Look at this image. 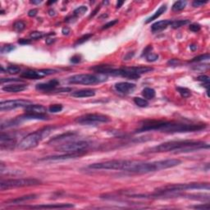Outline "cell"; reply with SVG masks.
I'll list each match as a JSON object with an SVG mask.
<instances>
[{
  "instance_id": "1",
  "label": "cell",
  "mask_w": 210,
  "mask_h": 210,
  "mask_svg": "<svg viewBox=\"0 0 210 210\" xmlns=\"http://www.w3.org/2000/svg\"><path fill=\"white\" fill-rule=\"evenodd\" d=\"M206 127L204 124H186V123L173 122L167 121L147 120L144 122L141 127L135 130V132H144L149 130H159L165 133H182L193 132L201 130Z\"/></svg>"
},
{
  "instance_id": "2",
  "label": "cell",
  "mask_w": 210,
  "mask_h": 210,
  "mask_svg": "<svg viewBox=\"0 0 210 210\" xmlns=\"http://www.w3.org/2000/svg\"><path fill=\"white\" fill-rule=\"evenodd\" d=\"M209 145L199 140H173L162 143L150 149V153H163L176 151L177 153L192 152L201 149H208Z\"/></svg>"
},
{
  "instance_id": "3",
  "label": "cell",
  "mask_w": 210,
  "mask_h": 210,
  "mask_svg": "<svg viewBox=\"0 0 210 210\" xmlns=\"http://www.w3.org/2000/svg\"><path fill=\"white\" fill-rule=\"evenodd\" d=\"M181 161L180 159H165V160L155 161V162H150V163H144L138 161L135 167L133 173L137 174H145V173H154L156 171L163 170L167 168H173L176 166L180 165Z\"/></svg>"
},
{
  "instance_id": "4",
  "label": "cell",
  "mask_w": 210,
  "mask_h": 210,
  "mask_svg": "<svg viewBox=\"0 0 210 210\" xmlns=\"http://www.w3.org/2000/svg\"><path fill=\"white\" fill-rule=\"evenodd\" d=\"M137 161L125 160V159H114V160L105 161L101 163H92L88 168L96 170H121L132 173L134 171Z\"/></svg>"
},
{
  "instance_id": "5",
  "label": "cell",
  "mask_w": 210,
  "mask_h": 210,
  "mask_svg": "<svg viewBox=\"0 0 210 210\" xmlns=\"http://www.w3.org/2000/svg\"><path fill=\"white\" fill-rule=\"evenodd\" d=\"M53 127L51 126H47V127L43 128L40 130L35 131V132L30 133L25 137H24L22 140H21L19 143V148L22 150H30L32 148L36 147L38 144L44 139V138L47 137L48 135H49Z\"/></svg>"
},
{
  "instance_id": "6",
  "label": "cell",
  "mask_w": 210,
  "mask_h": 210,
  "mask_svg": "<svg viewBox=\"0 0 210 210\" xmlns=\"http://www.w3.org/2000/svg\"><path fill=\"white\" fill-rule=\"evenodd\" d=\"M209 190L208 183H185V184H176V185H166L157 190L159 193H176L187 190Z\"/></svg>"
},
{
  "instance_id": "7",
  "label": "cell",
  "mask_w": 210,
  "mask_h": 210,
  "mask_svg": "<svg viewBox=\"0 0 210 210\" xmlns=\"http://www.w3.org/2000/svg\"><path fill=\"white\" fill-rule=\"evenodd\" d=\"M41 181L35 178H19V179H10V180L1 181L0 189L2 190H9L13 188L28 187L40 184Z\"/></svg>"
},
{
  "instance_id": "8",
  "label": "cell",
  "mask_w": 210,
  "mask_h": 210,
  "mask_svg": "<svg viewBox=\"0 0 210 210\" xmlns=\"http://www.w3.org/2000/svg\"><path fill=\"white\" fill-rule=\"evenodd\" d=\"M105 79L100 78L99 76L93 74H77L71 76L68 79V82L70 84H79V85H94L101 81H103Z\"/></svg>"
},
{
  "instance_id": "9",
  "label": "cell",
  "mask_w": 210,
  "mask_h": 210,
  "mask_svg": "<svg viewBox=\"0 0 210 210\" xmlns=\"http://www.w3.org/2000/svg\"><path fill=\"white\" fill-rule=\"evenodd\" d=\"M76 122L80 124H95V123L108 122L109 117L101 113H88L76 118Z\"/></svg>"
},
{
  "instance_id": "10",
  "label": "cell",
  "mask_w": 210,
  "mask_h": 210,
  "mask_svg": "<svg viewBox=\"0 0 210 210\" xmlns=\"http://www.w3.org/2000/svg\"><path fill=\"white\" fill-rule=\"evenodd\" d=\"M90 145L86 141H74V142L66 143L57 148V150L64 153L85 152Z\"/></svg>"
},
{
  "instance_id": "11",
  "label": "cell",
  "mask_w": 210,
  "mask_h": 210,
  "mask_svg": "<svg viewBox=\"0 0 210 210\" xmlns=\"http://www.w3.org/2000/svg\"><path fill=\"white\" fill-rule=\"evenodd\" d=\"M58 72L57 70L53 69H43V70H28L21 74V76L25 79H30V80H37L40 78H42L45 76H49L55 74Z\"/></svg>"
},
{
  "instance_id": "12",
  "label": "cell",
  "mask_w": 210,
  "mask_h": 210,
  "mask_svg": "<svg viewBox=\"0 0 210 210\" xmlns=\"http://www.w3.org/2000/svg\"><path fill=\"white\" fill-rule=\"evenodd\" d=\"M31 104V102L25 99H14L3 101L0 103V110L8 111L18 108H25L28 105Z\"/></svg>"
},
{
  "instance_id": "13",
  "label": "cell",
  "mask_w": 210,
  "mask_h": 210,
  "mask_svg": "<svg viewBox=\"0 0 210 210\" xmlns=\"http://www.w3.org/2000/svg\"><path fill=\"white\" fill-rule=\"evenodd\" d=\"M85 152H74V153H65L64 154L60 155H52V156H48L45 157L41 161H60L66 160V159H71V158H76L80 156H82Z\"/></svg>"
},
{
  "instance_id": "14",
  "label": "cell",
  "mask_w": 210,
  "mask_h": 210,
  "mask_svg": "<svg viewBox=\"0 0 210 210\" xmlns=\"http://www.w3.org/2000/svg\"><path fill=\"white\" fill-rule=\"evenodd\" d=\"M74 205L72 204H40L33 205V206H25V208H34V209H51V208H73Z\"/></svg>"
},
{
  "instance_id": "15",
  "label": "cell",
  "mask_w": 210,
  "mask_h": 210,
  "mask_svg": "<svg viewBox=\"0 0 210 210\" xmlns=\"http://www.w3.org/2000/svg\"><path fill=\"white\" fill-rule=\"evenodd\" d=\"M115 89L122 94H130L135 89V85L129 82H119L115 85Z\"/></svg>"
},
{
  "instance_id": "16",
  "label": "cell",
  "mask_w": 210,
  "mask_h": 210,
  "mask_svg": "<svg viewBox=\"0 0 210 210\" xmlns=\"http://www.w3.org/2000/svg\"><path fill=\"white\" fill-rule=\"evenodd\" d=\"M59 85V81L56 79L49 80L47 83H40L37 84L35 88L38 90H43V91H52L55 90V88Z\"/></svg>"
},
{
  "instance_id": "17",
  "label": "cell",
  "mask_w": 210,
  "mask_h": 210,
  "mask_svg": "<svg viewBox=\"0 0 210 210\" xmlns=\"http://www.w3.org/2000/svg\"><path fill=\"white\" fill-rule=\"evenodd\" d=\"M25 110L26 113H36V114H45L47 112V108L44 105L41 104H30L25 107Z\"/></svg>"
},
{
  "instance_id": "18",
  "label": "cell",
  "mask_w": 210,
  "mask_h": 210,
  "mask_svg": "<svg viewBox=\"0 0 210 210\" xmlns=\"http://www.w3.org/2000/svg\"><path fill=\"white\" fill-rule=\"evenodd\" d=\"M27 88V85L25 84H19V85H8L2 88L4 92L8 93H18L21 92Z\"/></svg>"
},
{
  "instance_id": "19",
  "label": "cell",
  "mask_w": 210,
  "mask_h": 210,
  "mask_svg": "<svg viewBox=\"0 0 210 210\" xmlns=\"http://www.w3.org/2000/svg\"><path fill=\"white\" fill-rule=\"evenodd\" d=\"M95 95V90L92 89H84L72 93V96L75 98H88Z\"/></svg>"
},
{
  "instance_id": "20",
  "label": "cell",
  "mask_w": 210,
  "mask_h": 210,
  "mask_svg": "<svg viewBox=\"0 0 210 210\" xmlns=\"http://www.w3.org/2000/svg\"><path fill=\"white\" fill-rule=\"evenodd\" d=\"M172 21H173L171 20H163L157 21V22L154 23L151 25V30H152L153 32H157V31H160V30H164V29L168 27V25H171Z\"/></svg>"
},
{
  "instance_id": "21",
  "label": "cell",
  "mask_w": 210,
  "mask_h": 210,
  "mask_svg": "<svg viewBox=\"0 0 210 210\" xmlns=\"http://www.w3.org/2000/svg\"><path fill=\"white\" fill-rule=\"evenodd\" d=\"M20 121L21 120H47V116L45 114H36V113H26L24 115L18 118Z\"/></svg>"
},
{
  "instance_id": "22",
  "label": "cell",
  "mask_w": 210,
  "mask_h": 210,
  "mask_svg": "<svg viewBox=\"0 0 210 210\" xmlns=\"http://www.w3.org/2000/svg\"><path fill=\"white\" fill-rule=\"evenodd\" d=\"M37 198V195H25V196H21V197L17 198V199H14V200H10L6 202V204H21V203L25 202V201H28V200H35Z\"/></svg>"
},
{
  "instance_id": "23",
  "label": "cell",
  "mask_w": 210,
  "mask_h": 210,
  "mask_svg": "<svg viewBox=\"0 0 210 210\" xmlns=\"http://www.w3.org/2000/svg\"><path fill=\"white\" fill-rule=\"evenodd\" d=\"M166 10H167V5H162L160 7V8H158L157 11H156V13L154 14L153 16H151L150 18H147V20L145 21V23L146 24H148V23H150V22H151L152 21H154V20H156V19H158V18H159L163 13H164L166 12Z\"/></svg>"
},
{
  "instance_id": "24",
  "label": "cell",
  "mask_w": 210,
  "mask_h": 210,
  "mask_svg": "<svg viewBox=\"0 0 210 210\" xmlns=\"http://www.w3.org/2000/svg\"><path fill=\"white\" fill-rule=\"evenodd\" d=\"M142 95L145 97V99H152L155 97L156 95V92L155 90L152 88H145L144 90H142Z\"/></svg>"
},
{
  "instance_id": "25",
  "label": "cell",
  "mask_w": 210,
  "mask_h": 210,
  "mask_svg": "<svg viewBox=\"0 0 210 210\" xmlns=\"http://www.w3.org/2000/svg\"><path fill=\"white\" fill-rule=\"evenodd\" d=\"M75 135V133L73 132H68V133H64V134H62L60 135H58V136H55L54 138H52V140H50L49 143L52 142H58V141H60V140H65L67 138H71L72 136H74Z\"/></svg>"
},
{
  "instance_id": "26",
  "label": "cell",
  "mask_w": 210,
  "mask_h": 210,
  "mask_svg": "<svg viewBox=\"0 0 210 210\" xmlns=\"http://www.w3.org/2000/svg\"><path fill=\"white\" fill-rule=\"evenodd\" d=\"M190 20L173 21L170 25L173 28V29H177V28H180V27H181V26H184V25L190 24Z\"/></svg>"
},
{
  "instance_id": "27",
  "label": "cell",
  "mask_w": 210,
  "mask_h": 210,
  "mask_svg": "<svg viewBox=\"0 0 210 210\" xmlns=\"http://www.w3.org/2000/svg\"><path fill=\"white\" fill-rule=\"evenodd\" d=\"M88 10V8L86 6H80L79 8H77L76 9H75V11L73 12V16L75 18H79V17H81L85 14Z\"/></svg>"
},
{
  "instance_id": "28",
  "label": "cell",
  "mask_w": 210,
  "mask_h": 210,
  "mask_svg": "<svg viewBox=\"0 0 210 210\" xmlns=\"http://www.w3.org/2000/svg\"><path fill=\"white\" fill-rule=\"evenodd\" d=\"M186 1H177L175 2L174 4L173 5V10L175 12H178V11L183 10L186 6Z\"/></svg>"
},
{
  "instance_id": "29",
  "label": "cell",
  "mask_w": 210,
  "mask_h": 210,
  "mask_svg": "<svg viewBox=\"0 0 210 210\" xmlns=\"http://www.w3.org/2000/svg\"><path fill=\"white\" fill-rule=\"evenodd\" d=\"M54 35V33L53 32H51L49 33V34H48V35H46V34H45L44 32H40V31H33V32H31L30 34V37L31 38V39H33V40H40V39H41V38H43L44 36H45V35Z\"/></svg>"
},
{
  "instance_id": "30",
  "label": "cell",
  "mask_w": 210,
  "mask_h": 210,
  "mask_svg": "<svg viewBox=\"0 0 210 210\" xmlns=\"http://www.w3.org/2000/svg\"><path fill=\"white\" fill-rule=\"evenodd\" d=\"M134 103L137 106L140 107V108H145V107H147L148 105H149V102H148L147 99H142V98L140 97L134 98Z\"/></svg>"
},
{
  "instance_id": "31",
  "label": "cell",
  "mask_w": 210,
  "mask_h": 210,
  "mask_svg": "<svg viewBox=\"0 0 210 210\" xmlns=\"http://www.w3.org/2000/svg\"><path fill=\"white\" fill-rule=\"evenodd\" d=\"M177 90L179 94L181 95V96L182 98H189L191 95V91H190L189 89L185 87H177Z\"/></svg>"
},
{
  "instance_id": "32",
  "label": "cell",
  "mask_w": 210,
  "mask_h": 210,
  "mask_svg": "<svg viewBox=\"0 0 210 210\" xmlns=\"http://www.w3.org/2000/svg\"><path fill=\"white\" fill-rule=\"evenodd\" d=\"M25 24L22 21H18L13 24V29L17 31V32H21L22 30H25Z\"/></svg>"
},
{
  "instance_id": "33",
  "label": "cell",
  "mask_w": 210,
  "mask_h": 210,
  "mask_svg": "<svg viewBox=\"0 0 210 210\" xmlns=\"http://www.w3.org/2000/svg\"><path fill=\"white\" fill-rule=\"evenodd\" d=\"M21 72V68L18 67V66L16 65H12L9 66L8 68H6V72H8V74H11V75H15V74H18Z\"/></svg>"
},
{
  "instance_id": "34",
  "label": "cell",
  "mask_w": 210,
  "mask_h": 210,
  "mask_svg": "<svg viewBox=\"0 0 210 210\" xmlns=\"http://www.w3.org/2000/svg\"><path fill=\"white\" fill-rule=\"evenodd\" d=\"M209 59V53H205V54H202V55H199L197 57H195L190 61V63H198V62H201V61L208 60Z\"/></svg>"
},
{
  "instance_id": "35",
  "label": "cell",
  "mask_w": 210,
  "mask_h": 210,
  "mask_svg": "<svg viewBox=\"0 0 210 210\" xmlns=\"http://www.w3.org/2000/svg\"><path fill=\"white\" fill-rule=\"evenodd\" d=\"M63 107L62 104H52L49 106V111L50 113H56L61 112V111L63 110Z\"/></svg>"
},
{
  "instance_id": "36",
  "label": "cell",
  "mask_w": 210,
  "mask_h": 210,
  "mask_svg": "<svg viewBox=\"0 0 210 210\" xmlns=\"http://www.w3.org/2000/svg\"><path fill=\"white\" fill-rule=\"evenodd\" d=\"M92 36H93L92 34H86V35H84L82 37H80V39H78L77 41L76 42L75 46H77V45H81V44H83V43L86 42V41L90 40V38L92 37Z\"/></svg>"
},
{
  "instance_id": "37",
  "label": "cell",
  "mask_w": 210,
  "mask_h": 210,
  "mask_svg": "<svg viewBox=\"0 0 210 210\" xmlns=\"http://www.w3.org/2000/svg\"><path fill=\"white\" fill-rule=\"evenodd\" d=\"M14 49H16V47L14 45H5L1 48V52H2V53H8V52H12V51H13Z\"/></svg>"
},
{
  "instance_id": "38",
  "label": "cell",
  "mask_w": 210,
  "mask_h": 210,
  "mask_svg": "<svg viewBox=\"0 0 210 210\" xmlns=\"http://www.w3.org/2000/svg\"><path fill=\"white\" fill-rule=\"evenodd\" d=\"M197 80L204 83V85H206L207 90H208V87H209V77H208V76H205V75L200 76L197 78Z\"/></svg>"
},
{
  "instance_id": "39",
  "label": "cell",
  "mask_w": 210,
  "mask_h": 210,
  "mask_svg": "<svg viewBox=\"0 0 210 210\" xmlns=\"http://www.w3.org/2000/svg\"><path fill=\"white\" fill-rule=\"evenodd\" d=\"M22 80L21 79H17V78H2L1 79V84H3L5 82H21Z\"/></svg>"
},
{
  "instance_id": "40",
  "label": "cell",
  "mask_w": 210,
  "mask_h": 210,
  "mask_svg": "<svg viewBox=\"0 0 210 210\" xmlns=\"http://www.w3.org/2000/svg\"><path fill=\"white\" fill-rule=\"evenodd\" d=\"M189 29L193 32H198L201 30V25L200 24H197V23H193V24H190Z\"/></svg>"
},
{
  "instance_id": "41",
  "label": "cell",
  "mask_w": 210,
  "mask_h": 210,
  "mask_svg": "<svg viewBox=\"0 0 210 210\" xmlns=\"http://www.w3.org/2000/svg\"><path fill=\"white\" fill-rule=\"evenodd\" d=\"M158 55L156 53H153V52H150V54L146 56V60L148 62H155L158 60Z\"/></svg>"
},
{
  "instance_id": "42",
  "label": "cell",
  "mask_w": 210,
  "mask_h": 210,
  "mask_svg": "<svg viewBox=\"0 0 210 210\" xmlns=\"http://www.w3.org/2000/svg\"><path fill=\"white\" fill-rule=\"evenodd\" d=\"M118 22V19H116V20H113V21H111L108 22L107 24H105V25L103 26L102 30H106V29H108V28L112 27V26H113V25H115V24H117Z\"/></svg>"
},
{
  "instance_id": "43",
  "label": "cell",
  "mask_w": 210,
  "mask_h": 210,
  "mask_svg": "<svg viewBox=\"0 0 210 210\" xmlns=\"http://www.w3.org/2000/svg\"><path fill=\"white\" fill-rule=\"evenodd\" d=\"M191 208H195V209H209V204H200V205H195V206H191Z\"/></svg>"
},
{
  "instance_id": "44",
  "label": "cell",
  "mask_w": 210,
  "mask_h": 210,
  "mask_svg": "<svg viewBox=\"0 0 210 210\" xmlns=\"http://www.w3.org/2000/svg\"><path fill=\"white\" fill-rule=\"evenodd\" d=\"M152 49H153L152 45H148L147 47L145 48V49H144V51H143L141 56H142V57H144V56H145V57H146L148 54H150V52H151Z\"/></svg>"
},
{
  "instance_id": "45",
  "label": "cell",
  "mask_w": 210,
  "mask_h": 210,
  "mask_svg": "<svg viewBox=\"0 0 210 210\" xmlns=\"http://www.w3.org/2000/svg\"><path fill=\"white\" fill-rule=\"evenodd\" d=\"M81 61V56L80 55H74L71 58V63H79Z\"/></svg>"
},
{
  "instance_id": "46",
  "label": "cell",
  "mask_w": 210,
  "mask_h": 210,
  "mask_svg": "<svg viewBox=\"0 0 210 210\" xmlns=\"http://www.w3.org/2000/svg\"><path fill=\"white\" fill-rule=\"evenodd\" d=\"M208 1H194L192 3L193 7L195 8H198V7H200V6L204 5L205 3H207Z\"/></svg>"
},
{
  "instance_id": "47",
  "label": "cell",
  "mask_w": 210,
  "mask_h": 210,
  "mask_svg": "<svg viewBox=\"0 0 210 210\" xmlns=\"http://www.w3.org/2000/svg\"><path fill=\"white\" fill-rule=\"evenodd\" d=\"M18 44H20L21 45H30L31 43V40H27V39H19V40L18 41Z\"/></svg>"
},
{
  "instance_id": "48",
  "label": "cell",
  "mask_w": 210,
  "mask_h": 210,
  "mask_svg": "<svg viewBox=\"0 0 210 210\" xmlns=\"http://www.w3.org/2000/svg\"><path fill=\"white\" fill-rule=\"evenodd\" d=\"M179 63H180V61L178 60V59H176V58H173V59H171V60L168 62V64L171 66H177L178 65Z\"/></svg>"
},
{
  "instance_id": "49",
  "label": "cell",
  "mask_w": 210,
  "mask_h": 210,
  "mask_svg": "<svg viewBox=\"0 0 210 210\" xmlns=\"http://www.w3.org/2000/svg\"><path fill=\"white\" fill-rule=\"evenodd\" d=\"M37 9H31V10H30L28 12V16L30 17V18H33V17H35V16L37 15Z\"/></svg>"
},
{
  "instance_id": "50",
  "label": "cell",
  "mask_w": 210,
  "mask_h": 210,
  "mask_svg": "<svg viewBox=\"0 0 210 210\" xmlns=\"http://www.w3.org/2000/svg\"><path fill=\"white\" fill-rule=\"evenodd\" d=\"M70 32H71L70 28L68 27V26L63 28V30H62V33H63V35H68Z\"/></svg>"
},
{
  "instance_id": "51",
  "label": "cell",
  "mask_w": 210,
  "mask_h": 210,
  "mask_svg": "<svg viewBox=\"0 0 210 210\" xmlns=\"http://www.w3.org/2000/svg\"><path fill=\"white\" fill-rule=\"evenodd\" d=\"M99 9H100V8H99V7H98V8H96V9H95V10L94 11V12H93V13H91V14H90V17H89V18H90H90H94V17H95V16L96 15V14H97V13H99Z\"/></svg>"
},
{
  "instance_id": "52",
  "label": "cell",
  "mask_w": 210,
  "mask_h": 210,
  "mask_svg": "<svg viewBox=\"0 0 210 210\" xmlns=\"http://www.w3.org/2000/svg\"><path fill=\"white\" fill-rule=\"evenodd\" d=\"M55 41V40L54 39H46V44H47L48 45H52V43L54 42Z\"/></svg>"
},
{
  "instance_id": "53",
  "label": "cell",
  "mask_w": 210,
  "mask_h": 210,
  "mask_svg": "<svg viewBox=\"0 0 210 210\" xmlns=\"http://www.w3.org/2000/svg\"><path fill=\"white\" fill-rule=\"evenodd\" d=\"M133 55H134V52H132V53H131V52H130V53H128L127 55L126 56L125 58H124V60H126V59L127 58V57H129V58H128V60H129V59H130V58H132Z\"/></svg>"
},
{
  "instance_id": "54",
  "label": "cell",
  "mask_w": 210,
  "mask_h": 210,
  "mask_svg": "<svg viewBox=\"0 0 210 210\" xmlns=\"http://www.w3.org/2000/svg\"><path fill=\"white\" fill-rule=\"evenodd\" d=\"M190 49L191 51H195V50L197 49V45H191L190 46Z\"/></svg>"
},
{
  "instance_id": "55",
  "label": "cell",
  "mask_w": 210,
  "mask_h": 210,
  "mask_svg": "<svg viewBox=\"0 0 210 210\" xmlns=\"http://www.w3.org/2000/svg\"><path fill=\"white\" fill-rule=\"evenodd\" d=\"M123 3H124V2H123V1H118V3H117V8H121Z\"/></svg>"
},
{
  "instance_id": "56",
  "label": "cell",
  "mask_w": 210,
  "mask_h": 210,
  "mask_svg": "<svg viewBox=\"0 0 210 210\" xmlns=\"http://www.w3.org/2000/svg\"><path fill=\"white\" fill-rule=\"evenodd\" d=\"M30 3H33V4H40V3H42V1H40V0H37V1H30Z\"/></svg>"
},
{
  "instance_id": "57",
  "label": "cell",
  "mask_w": 210,
  "mask_h": 210,
  "mask_svg": "<svg viewBox=\"0 0 210 210\" xmlns=\"http://www.w3.org/2000/svg\"><path fill=\"white\" fill-rule=\"evenodd\" d=\"M49 14L50 16H55V11L51 9V10L49 11Z\"/></svg>"
}]
</instances>
